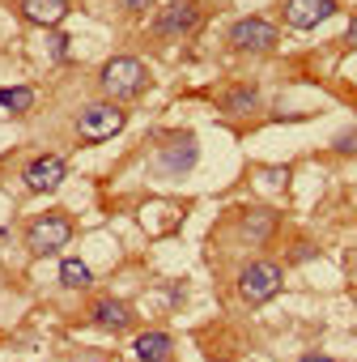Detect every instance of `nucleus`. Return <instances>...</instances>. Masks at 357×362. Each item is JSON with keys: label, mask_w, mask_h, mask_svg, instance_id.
<instances>
[{"label": "nucleus", "mask_w": 357, "mask_h": 362, "mask_svg": "<svg viewBox=\"0 0 357 362\" xmlns=\"http://www.w3.org/2000/svg\"><path fill=\"white\" fill-rule=\"evenodd\" d=\"M22 18L35 26H60L68 18V0H22Z\"/></svg>", "instance_id": "9"}, {"label": "nucleus", "mask_w": 357, "mask_h": 362, "mask_svg": "<svg viewBox=\"0 0 357 362\" xmlns=\"http://www.w3.org/2000/svg\"><path fill=\"white\" fill-rule=\"evenodd\" d=\"M64 175H68V162H64L60 153H43V158H35V162L26 166L22 184H26L30 192H56V188L64 184Z\"/></svg>", "instance_id": "6"}, {"label": "nucleus", "mask_w": 357, "mask_h": 362, "mask_svg": "<svg viewBox=\"0 0 357 362\" xmlns=\"http://www.w3.org/2000/svg\"><path fill=\"white\" fill-rule=\"evenodd\" d=\"M26 243L35 256H56L60 247L73 243V218L68 214H43L26 226Z\"/></svg>", "instance_id": "4"}, {"label": "nucleus", "mask_w": 357, "mask_h": 362, "mask_svg": "<svg viewBox=\"0 0 357 362\" xmlns=\"http://www.w3.org/2000/svg\"><path fill=\"white\" fill-rule=\"evenodd\" d=\"M123 128V107L102 98V103H85L77 115V136L81 141H111Z\"/></svg>", "instance_id": "5"}, {"label": "nucleus", "mask_w": 357, "mask_h": 362, "mask_svg": "<svg viewBox=\"0 0 357 362\" xmlns=\"http://www.w3.org/2000/svg\"><path fill=\"white\" fill-rule=\"evenodd\" d=\"M226 39H230V47L243 52V56H268V52H277L281 30H277L268 18H238Z\"/></svg>", "instance_id": "3"}, {"label": "nucleus", "mask_w": 357, "mask_h": 362, "mask_svg": "<svg viewBox=\"0 0 357 362\" xmlns=\"http://www.w3.org/2000/svg\"><path fill=\"white\" fill-rule=\"evenodd\" d=\"M281 286H285V273H281V264H272V260H251V264L238 273V298L251 303V307L272 303V298L281 294Z\"/></svg>", "instance_id": "2"}, {"label": "nucleus", "mask_w": 357, "mask_h": 362, "mask_svg": "<svg viewBox=\"0 0 357 362\" xmlns=\"http://www.w3.org/2000/svg\"><path fill=\"white\" fill-rule=\"evenodd\" d=\"M272 230H277V214H272V209H247V214H243L238 235H243L247 243H268Z\"/></svg>", "instance_id": "11"}, {"label": "nucleus", "mask_w": 357, "mask_h": 362, "mask_svg": "<svg viewBox=\"0 0 357 362\" xmlns=\"http://www.w3.org/2000/svg\"><path fill=\"white\" fill-rule=\"evenodd\" d=\"M336 13V0H285V26L315 30Z\"/></svg>", "instance_id": "7"}, {"label": "nucleus", "mask_w": 357, "mask_h": 362, "mask_svg": "<svg viewBox=\"0 0 357 362\" xmlns=\"http://www.w3.org/2000/svg\"><path fill=\"white\" fill-rule=\"evenodd\" d=\"M344 43H349V47H357V18L349 22V35H344Z\"/></svg>", "instance_id": "20"}, {"label": "nucleus", "mask_w": 357, "mask_h": 362, "mask_svg": "<svg viewBox=\"0 0 357 362\" xmlns=\"http://www.w3.org/2000/svg\"><path fill=\"white\" fill-rule=\"evenodd\" d=\"M192 162H196V141L192 136H178V145L162 153V166L166 170H188Z\"/></svg>", "instance_id": "15"}, {"label": "nucleus", "mask_w": 357, "mask_h": 362, "mask_svg": "<svg viewBox=\"0 0 357 362\" xmlns=\"http://www.w3.org/2000/svg\"><path fill=\"white\" fill-rule=\"evenodd\" d=\"M52 56H56V60H64V56H68V39H64V35H56V39H52Z\"/></svg>", "instance_id": "18"}, {"label": "nucleus", "mask_w": 357, "mask_h": 362, "mask_svg": "<svg viewBox=\"0 0 357 362\" xmlns=\"http://www.w3.org/2000/svg\"><path fill=\"white\" fill-rule=\"evenodd\" d=\"M200 26V5L196 0H174V5L157 18V35H192Z\"/></svg>", "instance_id": "8"}, {"label": "nucleus", "mask_w": 357, "mask_h": 362, "mask_svg": "<svg viewBox=\"0 0 357 362\" xmlns=\"http://www.w3.org/2000/svg\"><path fill=\"white\" fill-rule=\"evenodd\" d=\"M132 354L140 358V362H170V354H174V341L166 337V332H140L136 337V345H132Z\"/></svg>", "instance_id": "12"}, {"label": "nucleus", "mask_w": 357, "mask_h": 362, "mask_svg": "<svg viewBox=\"0 0 357 362\" xmlns=\"http://www.w3.org/2000/svg\"><path fill=\"white\" fill-rule=\"evenodd\" d=\"M90 315H94V324H98V328H111V332H123V328L132 324V307H128V303H119V298H98Z\"/></svg>", "instance_id": "10"}, {"label": "nucleus", "mask_w": 357, "mask_h": 362, "mask_svg": "<svg viewBox=\"0 0 357 362\" xmlns=\"http://www.w3.org/2000/svg\"><path fill=\"white\" fill-rule=\"evenodd\" d=\"M222 107H226L230 115H247V111L260 107V90H255V86H230V90L222 94Z\"/></svg>", "instance_id": "13"}, {"label": "nucleus", "mask_w": 357, "mask_h": 362, "mask_svg": "<svg viewBox=\"0 0 357 362\" xmlns=\"http://www.w3.org/2000/svg\"><path fill=\"white\" fill-rule=\"evenodd\" d=\"M298 362H336V358H327V354H306V358H298Z\"/></svg>", "instance_id": "21"}, {"label": "nucleus", "mask_w": 357, "mask_h": 362, "mask_svg": "<svg viewBox=\"0 0 357 362\" xmlns=\"http://www.w3.org/2000/svg\"><path fill=\"white\" fill-rule=\"evenodd\" d=\"M357 149V132H344L340 141H336V153H353Z\"/></svg>", "instance_id": "17"}, {"label": "nucleus", "mask_w": 357, "mask_h": 362, "mask_svg": "<svg viewBox=\"0 0 357 362\" xmlns=\"http://www.w3.org/2000/svg\"><path fill=\"white\" fill-rule=\"evenodd\" d=\"M98 86H102V94H107L111 103H128V98L145 94L149 73H145V64H140L136 56H115V60H107V64H102Z\"/></svg>", "instance_id": "1"}, {"label": "nucleus", "mask_w": 357, "mask_h": 362, "mask_svg": "<svg viewBox=\"0 0 357 362\" xmlns=\"http://www.w3.org/2000/svg\"><path fill=\"white\" fill-rule=\"evenodd\" d=\"M60 281H64L68 290H90L94 273H90V264H85V260H77V256H64V260H60Z\"/></svg>", "instance_id": "14"}, {"label": "nucleus", "mask_w": 357, "mask_h": 362, "mask_svg": "<svg viewBox=\"0 0 357 362\" xmlns=\"http://www.w3.org/2000/svg\"><path fill=\"white\" fill-rule=\"evenodd\" d=\"M30 103H35L30 86H5V90H0V107H5V111H30Z\"/></svg>", "instance_id": "16"}, {"label": "nucleus", "mask_w": 357, "mask_h": 362, "mask_svg": "<svg viewBox=\"0 0 357 362\" xmlns=\"http://www.w3.org/2000/svg\"><path fill=\"white\" fill-rule=\"evenodd\" d=\"M119 5H123V9H132V13H140V9H149V5H153V0H119Z\"/></svg>", "instance_id": "19"}]
</instances>
